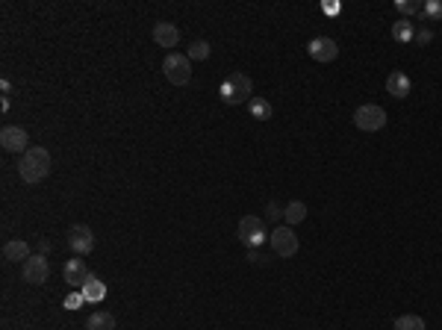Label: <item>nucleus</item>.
<instances>
[{
  "label": "nucleus",
  "mask_w": 442,
  "mask_h": 330,
  "mask_svg": "<svg viewBox=\"0 0 442 330\" xmlns=\"http://www.w3.org/2000/svg\"><path fill=\"white\" fill-rule=\"evenodd\" d=\"M392 39L401 42V45H407V42H416V27L413 21H407V18H401V21L392 24Z\"/></svg>",
  "instance_id": "obj_17"
},
{
  "label": "nucleus",
  "mask_w": 442,
  "mask_h": 330,
  "mask_svg": "<svg viewBox=\"0 0 442 330\" xmlns=\"http://www.w3.org/2000/svg\"><path fill=\"white\" fill-rule=\"evenodd\" d=\"M21 278H24V283H30V286H42V283L50 278V263H47V256H45V254H35V256H30L27 263H21Z\"/></svg>",
  "instance_id": "obj_8"
},
{
  "label": "nucleus",
  "mask_w": 442,
  "mask_h": 330,
  "mask_svg": "<svg viewBox=\"0 0 442 330\" xmlns=\"http://www.w3.org/2000/svg\"><path fill=\"white\" fill-rule=\"evenodd\" d=\"M162 74L171 86H186L192 80V59L186 57V53L171 50L169 57L162 59Z\"/></svg>",
  "instance_id": "obj_3"
},
{
  "label": "nucleus",
  "mask_w": 442,
  "mask_h": 330,
  "mask_svg": "<svg viewBox=\"0 0 442 330\" xmlns=\"http://www.w3.org/2000/svg\"><path fill=\"white\" fill-rule=\"evenodd\" d=\"M86 304V298H83V292H71V295L65 298V309H80Z\"/></svg>",
  "instance_id": "obj_24"
},
{
  "label": "nucleus",
  "mask_w": 442,
  "mask_h": 330,
  "mask_svg": "<svg viewBox=\"0 0 442 330\" xmlns=\"http://www.w3.org/2000/svg\"><path fill=\"white\" fill-rule=\"evenodd\" d=\"M283 218H286L289 227L292 224H301L304 218H307V204H304V200H292V204L283 210Z\"/></svg>",
  "instance_id": "obj_18"
},
{
  "label": "nucleus",
  "mask_w": 442,
  "mask_h": 330,
  "mask_svg": "<svg viewBox=\"0 0 442 330\" xmlns=\"http://www.w3.org/2000/svg\"><path fill=\"white\" fill-rule=\"evenodd\" d=\"M0 91H4V98H9V95H12V83L4 80V83H0Z\"/></svg>",
  "instance_id": "obj_27"
},
{
  "label": "nucleus",
  "mask_w": 442,
  "mask_h": 330,
  "mask_svg": "<svg viewBox=\"0 0 442 330\" xmlns=\"http://www.w3.org/2000/svg\"><path fill=\"white\" fill-rule=\"evenodd\" d=\"M395 9L407 18V15H421L425 4H419V0H395Z\"/></svg>",
  "instance_id": "obj_23"
},
{
  "label": "nucleus",
  "mask_w": 442,
  "mask_h": 330,
  "mask_svg": "<svg viewBox=\"0 0 442 330\" xmlns=\"http://www.w3.org/2000/svg\"><path fill=\"white\" fill-rule=\"evenodd\" d=\"M421 18H425L428 24L434 21H442V0H428L425 9H421Z\"/></svg>",
  "instance_id": "obj_22"
},
{
  "label": "nucleus",
  "mask_w": 442,
  "mask_h": 330,
  "mask_svg": "<svg viewBox=\"0 0 442 330\" xmlns=\"http://www.w3.org/2000/svg\"><path fill=\"white\" fill-rule=\"evenodd\" d=\"M50 154L47 148H42V144H33V148L21 157V162H18V174H21L24 183H42L47 174H50Z\"/></svg>",
  "instance_id": "obj_1"
},
{
  "label": "nucleus",
  "mask_w": 442,
  "mask_h": 330,
  "mask_svg": "<svg viewBox=\"0 0 442 330\" xmlns=\"http://www.w3.org/2000/svg\"><path fill=\"white\" fill-rule=\"evenodd\" d=\"M248 109H251V118H256V121H268L271 118V103L266 101V98H251V103H248Z\"/></svg>",
  "instance_id": "obj_19"
},
{
  "label": "nucleus",
  "mask_w": 442,
  "mask_h": 330,
  "mask_svg": "<svg viewBox=\"0 0 442 330\" xmlns=\"http://www.w3.org/2000/svg\"><path fill=\"white\" fill-rule=\"evenodd\" d=\"M283 215V210H278V207H274V204H268V218H274V222H278V218Z\"/></svg>",
  "instance_id": "obj_26"
},
{
  "label": "nucleus",
  "mask_w": 442,
  "mask_h": 330,
  "mask_svg": "<svg viewBox=\"0 0 442 330\" xmlns=\"http://www.w3.org/2000/svg\"><path fill=\"white\" fill-rule=\"evenodd\" d=\"M268 242L274 248V254L278 256H295L298 254V236H295V230L286 224V227H274L268 233Z\"/></svg>",
  "instance_id": "obj_9"
},
{
  "label": "nucleus",
  "mask_w": 442,
  "mask_h": 330,
  "mask_svg": "<svg viewBox=\"0 0 442 330\" xmlns=\"http://www.w3.org/2000/svg\"><path fill=\"white\" fill-rule=\"evenodd\" d=\"M30 245L24 242V239H9L6 245H4V260L6 263H27L30 260Z\"/></svg>",
  "instance_id": "obj_15"
},
{
  "label": "nucleus",
  "mask_w": 442,
  "mask_h": 330,
  "mask_svg": "<svg viewBox=\"0 0 442 330\" xmlns=\"http://www.w3.org/2000/svg\"><path fill=\"white\" fill-rule=\"evenodd\" d=\"M392 330H425V319H421V316H413V313L398 316L395 324H392Z\"/></svg>",
  "instance_id": "obj_20"
},
{
  "label": "nucleus",
  "mask_w": 442,
  "mask_h": 330,
  "mask_svg": "<svg viewBox=\"0 0 442 330\" xmlns=\"http://www.w3.org/2000/svg\"><path fill=\"white\" fill-rule=\"evenodd\" d=\"M416 42H419V45H431V42H434V30H431V27H421V30L416 33Z\"/></svg>",
  "instance_id": "obj_25"
},
{
  "label": "nucleus",
  "mask_w": 442,
  "mask_h": 330,
  "mask_svg": "<svg viewBox=\"0 0 442 330\" xmlns=\"http://www.w3.org/2000/svg\"><path fill=\"white\" fill-rule=\"evenodd\" d=\"M83 298L89 301V304H101L103 298H106V283L98 278V274H89V280L83 283Z\"/></svg>",
  "instance_id": "obj_14"
},
{
  "label": "nucleus",
  "mask_w": 442,
  "mask_h": 330,
  "mask_svg": "<svg viewBox=\"0 0 442 330\" xmlns=\"http://www.w3.org/2000/svg\"><path fill=\"white\" fill-rule=\"evenodd\" d=\"M218 95L225 103L230 106H239V103H251V95H254V83L248 74H242V71H233V74L221 83Z\"/></svg>",
  "instance_id": "obj_2"
},
{
  "label": "nucleus",
  "mask_w": 442,
  "mask_h": 330,
  "mask_svg": "<svg viewBox=\"0 0 442 330\" xmlns=\"http://www.w3.org/2000/svg\"><path fill=\"white\" fill-rule=\"evenodd\" d=\"M86 330H115V316L106 313V309H98V313L89 316Z\"/></svg>",
  "instance_id": "obj_16"
},
{
  "label": "nucleus",
  "mask_w": 442,
  "mask_h": 330,
  "mask_svg": "<svg viewBox=\"0 0 442 330\" xmlns=\"http://www.w3.org/2000/svg\"><path fill=\"white\" fill-rule=\"evenodd\" d=\"M0 148H4L6 154H27L33 144H30V136L24 127H18V124H6L4 130H0Z\"/></svg>",
  "instance_id": "obj_6"
},
{
  "label": "nucleus",
  "mask_w": 442,
  "mask_h": 330,
  "mask_svg": "<svg viewBox=\"0 0 442 330\" xmlns=\"http://www.w3.org/2000/svg\"><path fill=\"white\" fill-rule=\"evenodd\" d=\"M386 91H390L392 98L404 101L413 91V83H410V77L404 74V71H390V77H386Z\"/></svg>",
  "instance_id": "obj_13"
},
{
  "label": "nucleus",
  "mask_w": 442,
  "mask_h": 330,
  "mask_svg": "<svg viewBox=\"0 0 442 330\" xmlns=\"http://www.w3.org/2000/svg\"><path fill=\"white\" fill-rule=\"evenodd\" d=\"M307 53L316 62H334L339 57V45L334 39H327V35H316V39L307 42Z\"/></svg>",
  "instance_id": "obj_10"
},
{
  "label": "nucleus",
  "mask_w": 442,
  "mask_h": 330,
  "mask_svg": "<svg viewBox=\"0 0 442 330\" xmlns=\"http://www.w3.org/2000/svg\"><path fill=\"white\" fill-rule=\"evenodd\" d=\"M354 127L363 133H378L386 127V109L378 106V103H363L357 106V113H354Z\"/></svg>",
  "instance_id": "obj_5"
},
{
  "label": "nucleus",
  "mask_w": 442,
  "mask_h": 330,
  "mask_svg": "<svg viewBox=\"0 0 442 330\" xmlns=\"http://www.w3.org/2000/svg\"><path fill=\"white\" fill-rule=\"evenodd\" d=\"M62 274H65V283L74 286V289H83V283L89 280V268H86V263L80 260V256L68 260L65 268H62Z\"/></svg>",
  "instance_id": "obj_12"
},
{
  "label": "nucleus",
  "mask_w": 442,
  "mask_h": 330,
  "mask_svg": "<svg viewBox=\"0 0 442 330\" xmlns=\"http://www.w3.org/2000/svg\"><path fill=\"white\" fill-rule=\"evenodd\" d=\"M186 57H189L192 62H204V59L210 57V45H207V42H200V39H198V42H192V45H189V50H186Z\"/></svg>",
  "instance_id": "obj_21"
},
{
  "label": "nucleus",
  "mask_w": 442,
  "mask_h": 330,
  "mask_svg": "<svg viewBox=\"0 0 442 330\" xmlns=\"http://www.w3.org/2000/svg\"><path fill=\"white\" fill-rule=\"evenodd\" d=\"M65 242L77 256H86V254L95 251V233H91L89 224H71L65 233Z\"/></svg>",
  "instance_id": "obj_7"
},
{
  "label": "nucleus",
  "mask_w": 442,
  "mask_h": 330,
  "mask_svg": "<svg viewBox=\"0 0 442 330\" xmlns=\"http://www.w3.org/2000/svg\"><path fill=\"white\" fill-rule=\"evenodd\" d=\"M239 242H242L248 251H256L263 242H268V230H266V222L256 215H245L242 222H239Z\"/></svg>",
  "instance_id": "obj_4"
},
{
  "label": "nucleus",
  "mask_w": 442,
  "mask_h": 330,
  "mask_svg": "<svg viewBox=\"0 0 442 330\" xmlns=\"http://www.w3.org/2000/svg\"><path fill=\"white\" fill-rule=\"evenodd\" d=\"M154 42L159 47H177L180 45V30L171 21H157L154 24Z\"/></svg>",
  "instance_id": "obj_11"
}]
</instances>
